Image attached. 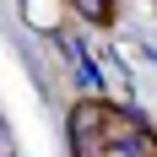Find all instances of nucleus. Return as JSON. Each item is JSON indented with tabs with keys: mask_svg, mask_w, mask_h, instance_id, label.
I'll return each instance as SVG.
<instances>
[{
	"mask_svg": "<svg viewBox=\"0 0 157 157\" xmlns=\"http://www.w3.org/2000/svg\"><path fill=\"white\" fill-rule=\"evenodd\" d=\"M76 11L87 16L92 27H109V22H114V6H109V0H76Z\"/></svg>",
	"mask_w": 157,
	"mask_h": 157,
	"instance_id": "2",
	"label": "nucleus"
},
{
	"mask_svg": "<svg viewBox=\"0 0 157 157\" xmlns=\"http://www.w3.org/2000/svg\"><path fill=\"white\" fill-rule=\"evenodd\" d=\"M103 130H109V103L81 98L71 109V141H103Z\"/></svg>",
	"mask_w": 157,
	"mask_h": 157,
	"instance_id": "1",
	"label": "nucleus"
}]
</instances>
